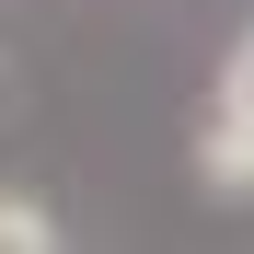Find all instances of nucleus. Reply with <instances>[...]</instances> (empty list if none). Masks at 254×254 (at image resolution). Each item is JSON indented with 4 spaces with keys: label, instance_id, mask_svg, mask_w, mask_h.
Instances as JSON below:
<instances>
[{
    "label": "nucleus",
    "instance_id": "3",
    "mask_svg": "<svg viewBox=\"0 0 254 254\" xmlns=\"http://www.w3.org/2000/svg\"><path fill=\"white\" fill-rule=\"evenodd\" d=\"M0 116H12V69H0Z\"/></svg>",
    "mask_w": 254,
    "mask_h": 254
},
{
    "label": "nucleus",
    "instance_id": "2",
    "mask_svg": "<svg viewBox=\"0 0 254 254\" xmlns=\"http://www.w3.org/2000/svg\"><path fill=\"white\" fill-rule=\"evenodd\" d=\"M0 254H58V220L35 196H0Z\"/></svg>",
    "mask_w": 254,
    "mask_h": 254
},
{
    "label": "nucleus",
    "instance_id": "1",
    "mask_svg": "<svg viewBox=\"0 0 254 254\" xmlns=\"http://www.w3.org/2000/svg\"><path fill=\"white\" fill-rule=\"evenodd\" d=\"M196 174L220 196H254V23H243V47L220 58V116L196 127Z\"/></svg>",
    "mask_w": 254,
    "mask_h": 254
}]
</instances>
